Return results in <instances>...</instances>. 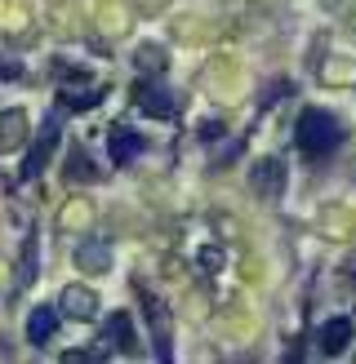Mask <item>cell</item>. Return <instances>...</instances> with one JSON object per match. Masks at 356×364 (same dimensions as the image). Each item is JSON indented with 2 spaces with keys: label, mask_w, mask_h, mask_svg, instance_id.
<instances>
[{
  "label": "cell",
  "mask_w": 356,
  "mask_h": 364,
  "mask_svg": "<svg viewBox=\"0 0 356 364\" xmlns=\"http://www.w3.org/2000/svg\"><path fill=\"white\" fill-rule=\"evenodd\" d=\"M343 138H347L343 120H338L334 112H325V107H308V112L298 116L294 142H298V151H303V156L320 160V156H330V151L343 147Z\"/></svg>",
  "instance_id": "1"
},
{
  "label": "cell",
  "mask_w": 356,
  "mask_h": 364,
  "mask_svg": "<svg viewBox=\"0 0 356 364\" xmlns=\"http://www.w3.org/2000/svg\"><path fill=\"white\" fill-rule=\"evenodd\" d=\"M58 134H63V112H49V120H45L41 138H36V147H31V151H27V160H23V178H27V182H31V178H41V169H45L49 151L58 147Z\"/></svg>",
  "instance_id": "2"
},
{
  "label": "cell",
  "mask_w": 356,
  "mask_h": 364,
  "mask_svg": "<svg viewBox=\"0 0 356 364\" xmlns=\"http://www.w3.org/2000/svg\"><path fill=\"white\" fill-rule=\"evenodd\" d=\"M134 98H138V107H142V112H147V116H156V120H169V116H174V98H169V89L160 85V80H138Z\"/></svg>",
  "instance_id": "3"
},
{
  "label": "cell",
  "mask_w": 356,
  "mask_h": 364,
  "mask_svg": "<svg viewBox=\"0 0 356 364\" xmlns=\"http://www.w3.org/2000/svg\"><path fill=\"white\" fill-rule=\"evenodd\" d=\"M107 147H112V165L120 169V165H134V160L147 151V138L134 134V129H112V142H107Z\"/></svg>",
  "instance_id": "4"
},
{
  "label": "cell",
  "mask_w": 356,
  "mask_h": 364,
  "mask_svg": "<svg viewBox=\"0 0 356 364\" xmlns=\"http://www.w3.org/2000/svg\"><path fill=\"white\" fill-rule=\"evenodd\" d=\"M249 182H254V191H258V196L276 200L281 187H285V165H281V160H258L254 173H249Z\"/></svg>",
  "instance_id": "5"
},
{
  "label": "cell",
  "mask_w": 356,
  "mask_h": 364,
  "mask_svg": "<svg viewBox=\"0 0 356 364\" xmlns=\"http://www.w3.org/2000/svg\"><path fill=\"white\" fill-rule=\"evenodd\" d=\"M58 306H63L71 320H94L98 298L89 294V289H80V284H67V289H63V298H58Z\"/></svg>",
  "instance_id": "6"
},
{
  "label": "cell",
  "mask_w": 356,
  "mask_h": 364,
  "mask_svg": "<svg viewBox=\"0 0 356 364\" xmlns=\"http://www.w3.org/2000/svg\"><path fill=\"white\" fill-rule=\"evenodd\" d=\"M53 329H58V306H36L31 320H27V342L45 347V342L53 338Z\"/></svg>",
  "instance_id": "7"
},
{
  "label": "cell",
  "mask_w": 356,
  "mask_h": 364,
  "mask_svg": "<svg viewBox=\"0 0 356 364\" xmlns=\"http://www.w3.org/2000/svg\"><path fill=\"white\" fill-rule=\"evenodd\" d=\"M347 342H352V320L334 316L330 324H320V351H325V355H338Z\"/></svg>",
  "instance_id": "8"
},
{
  "label": "cell",
  "mask_w": 356,
  "mask_h": 364,
  "mask_svg": "<svg viewBox=\"0 0 356 364\" xmlns=\"http://www.w3.org/2000/svg\"><path fill=\"white\" fill-rule=\"evenodd\" d=\"M103 342H112V347H120V351H138V338H134V324H130V316H125V311H116L112 320H107Z\"/></svg>",
  "instance_id": "9"
},
{
  "label": "cell",
  "mask_w": 356,
  "mask_h": 364,
  "mask_svg": "<svg viewBox=\"0 0 356 364\" xmlns=\"http://www.w3.org/2000/svg\"><path fill=\"white\" fill-rule=\"evenodd\" d=\"M27 142V116L23 112H5L0 116V151H14Z\"/></svg>",
  "instance_id": "10"
},
{
  "label": "cell",
  "mask_w": 356,
  "mask_h": 364,
  "mask_svg": "<svg viewBox=\"0 0 356 364\" xmlns=\"http://www.w3.org/2000/svg\"><path fill=\"white\" fill-rule=\"evenodd\" d=\"M76 262L89 267V271H107V245H103V240L80 245V249H76Z\"/></svg>",
  "instance_id": "11"
},
{
  "label": "cell",
  "mask_w": 356,
  "mask_h": 364,
  "mask_svg": "<svg viewBox=\"0 0 356 364\" xmlns=\"http://www.w3.org/2000/svg\"><path fill=\"white\" fill-rule=\"evenodd\" d=\"M94 178H98L94 160H89L85 151H71V160H67V182H94Z\"/></svg>",
  "instance_id": "12"
},
{
  "label": "cell",
  "mask_w": 356,
  "mask_h": 364,
  "mask_svg": "<svg viewBox=\"0 0 356 364\" xmlns=\"http://www.w3.org/2000/svg\"><path fill=\"white\" fill-rule=\"evenodd\" d=\"M103 94H63V107H98Z\"/></svg>",
  "instance_id": "13"
},
{
  "label": "cell",
  "mask_w": 356,
  "mask_h": 364,
  "mask_svg": "<svg viewBox=\"0 0 356 364\" xmlns=\"http://www.w3.org/2000/svg\"><path fill=\"white\" fill-rule=\"evenodd\" d=\"M36 276V240H27V249H23V284Z\"/></svg>",
  "instance_id": "14"
},
{
  "label": "cell",
  "mask_w": 356,
  "mask_h": 364,
  "mask_svg": "<svg viewBox=\"0 0 356 364\" xmlns=\"http://www.w3.org/2000/svg\"><path fill=\"white\" fill-rule=\"evenodd\" d=\"M18 76H23V67L9 63V58H0V80H18Z\"/></svg>",
  "instance_id": "15"
}]
</instances>
